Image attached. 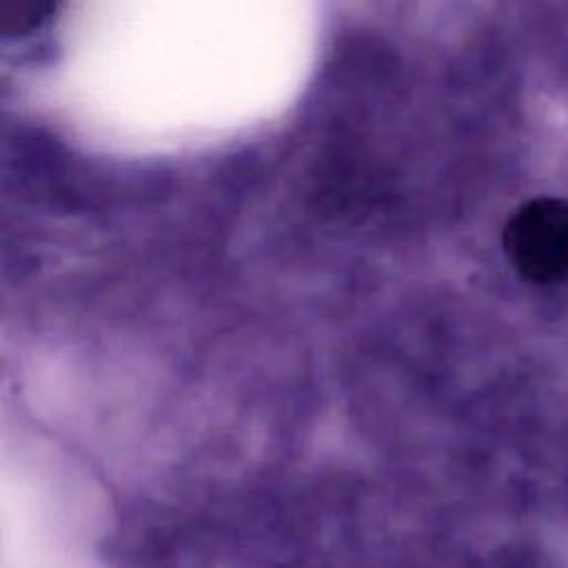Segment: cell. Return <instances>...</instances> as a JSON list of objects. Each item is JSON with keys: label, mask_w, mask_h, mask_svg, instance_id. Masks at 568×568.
Returning a JSON list of instances; mask_svg holds the SVG:
<instances>
[{"label": "cell", "mask_w": 568, "mask_h": 568, "mask_svg": "<svg viewBox=\"0 0 568 568\" xmlns=\"http://www.w3.org/2000/svg\"><path fill=\"white\" fill-rule=\"evenodd\" d=\"M501 242L524 280L550 284L568 277V200H528L508 217Z\"/></svg>", "instance_id": "obj_1"}, {"label": "cell", "mask_w": 568, "mask_h": 568, "mask_svg": "<svg viewBox=\"0 0 568 568\" xmlns=\"http://www.w3.org/2000/svg\"><path fill=\"white\" fill-rule=\"evenodd\" d=\"M7 33H20L44 20L58 0H0Z\"/></svg>", "instance_id": "obj_2"}]
</instances>
